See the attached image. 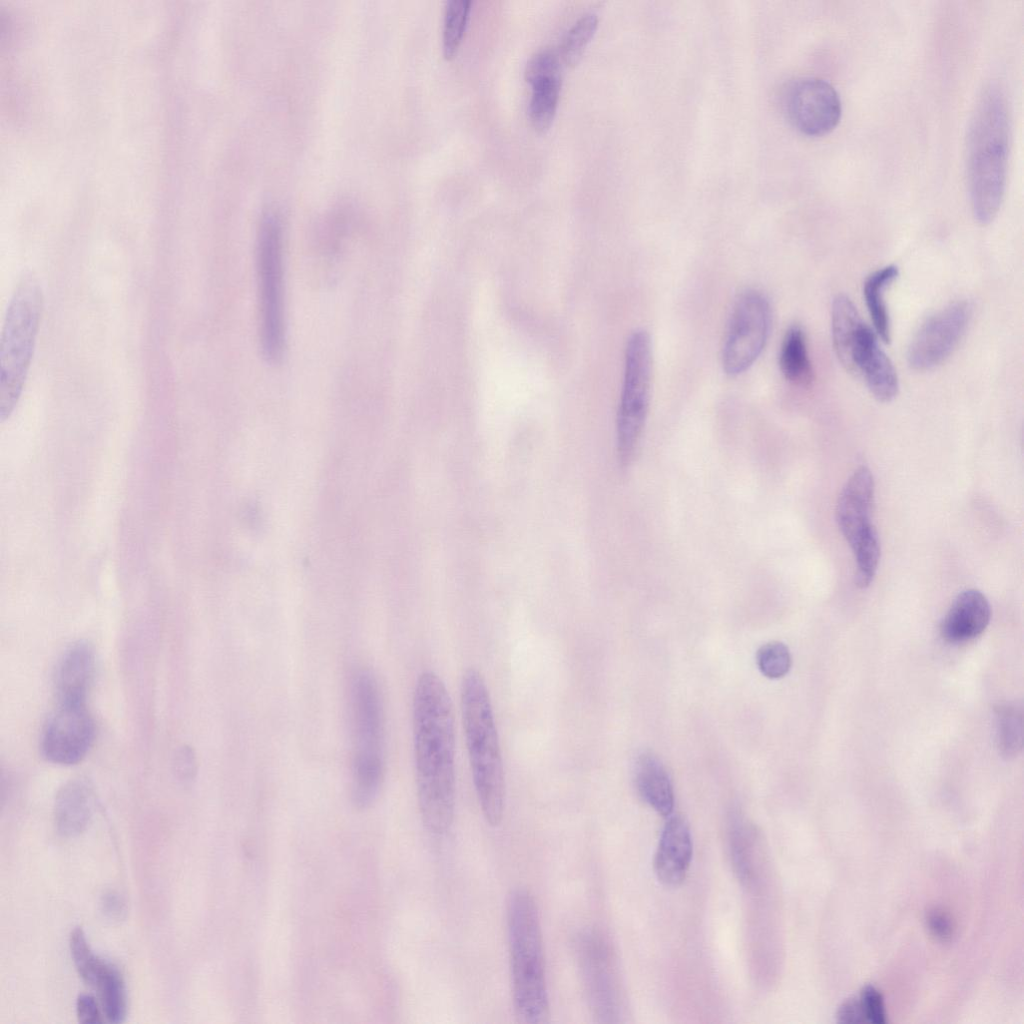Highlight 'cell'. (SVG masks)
<instances>
[{
	"instance_id": "cell-1",
	"label": "cell",
	"mask_w": 1024,
	"mask_h": 1024,
	"mask_svg": "<svg viewBox=\"0 0 1024 1024\" xmlns=\"http://www.w3.org/2000/svg\"><path fill=\"white\" fill-rule=\"evenodd\" d=\"M412 721L421 818L428 831L444 834L455 810V722L451 697L433 671L417 678Z\"/></svg>"
},
{
	"instance_id": "cell-2",
	"label": "cell",
	"mask_w": 1024,
	"mask_h": 1024,
	"mask_svg": "<svg viewBox=\"0 0 1024 1024\" xmlns=\"http://www.w3.org/2000/svg\"><path fill=\"white\" fill-rule=\"evenodd\" d=\"M1009 138L1007 100L1000 86L991 83L976 102L966 144L971 210L981 225L994 220L1004 198Z\"/></svg>"
},
{
	"instance_id": "cell-3",
	"label": "cell",
	"mask_w": 1024,
	"mask_h": 1024,
	"mask_svg": "<svg viewBox=\"0 0 1024 1024\" xmlns=\"http://www.w3.org/2000/svg\"><path fill=\"white\" fill-rule=\"evenodd\" d=\"M462 723L479 807L490 826H498L505 809V775L490 694L482 673L465 670L460 689Z\"/></svg>"
},
{
	"instance_id": "cell-4",
	"label": "cell",
	"mask_w": 1024,
	"mask_h": 1024,
	"mask_svg": "<svg viewBox=\"0 0 1024 1024\" xmlns=\"http://www.w3.org/2000/svg\"><path fill=\"white\" fill-rule=\"evenodd\" d=\"M512 1002L525 1024L549 1021L543 935L534 896L524 888L510 892L506 907Z\"/></svg>"
},
{
	"instance_id": "cell-5",
	"label": "cell",
	"mask_w": 1024,
	"mask_h": 1024,
	"mask_svg": "<svg viewBox=\"0 0 1024 1024\" xmlns=\"http://www.w3.org/2000/svg\"><path fill=\"white\" fill-rule=\"evenodd\" d=\"M351 798L366 809L377 799L385 774L384 713L378 683L367 669L351 682Z\"/></svg>"
},
{
	"instance_id": "cell-6",
	"label": "cell",
	"mask_w": 1024,
	"mask_h": 1024,
	"mask_svg": "<svg viewBox=\"0 0 1024 1024\" xmlns=\"http://www.w3.org/2000/svg\"><path fill=\"white\" fill-rule=\"evenodd\" d=\"M43 309L41 286L25 274L10 299L0 343V419L13 412L31 366Z\"/></svg>"
},
{
	"instance_id": "cell-7",
	"label": "cell",
	"mask_w": 1024,
	"mask_h": 1024,
	"mask_svg": "<svg viewBox=\"0 0 1024 1024\" xmlns=\"http://www.w3.org/2000/svg\"><path fill=\"white\" fill-rule=\"evenodd\" d=\"M259 333L263 357L281 360L285 347L282 229L272 212L261 219L256 248Z\"/></svg>"
},
{
	"instance_id": "cell-8",
	"label": "cell",
	"mask_w": 1024,
	"mask_h": 1024,
	"mask_svg": "<svg viewBox=\"0 0 1024 1024\" xmlns=\"http://www.w3.org/2000/svg\"><path fill=\"white\" fill-rule=\"evenodd\" d=\"M652 350L648 332L633 331L625 348L624 378L617 414V450L622 465H629L644 430L651 390Z\"/></svg>"
},
{
	"instance_id": "cell-9",
	"label": "cell",
	"mask_w": 1024,
	"mask_h": 1024,
	"mask_svg": "<svg viewBox=\"0 0 1024 1024\" xmlns=\"http://www.w3.org/2000/svg\"><path fill=\"white\" fill-rule=\"evenodd\" d=\"M575 952L592 1015L599 1022H616L621 1015V989L613 947L595 928L580 932Z\"/></svg>"
},
{
	"instance_id": "cell-10",
	"label": "cell",
	"mask_w": 1024,
	"mask_h": 1024,
	"mask_svg": "<svg viewBox=\"0 0 1024 1024\" xmlns=\"http://www.w3.org/2000/svg\"><path fill=\"white\" fill-rule=\"evenodd\" d=\"M771 329V307L758 290L744 291L736 300L723 351V370L730 376L747 371L761 355Z\"/></svg>"
},
{
	"instance_id": "cell-11",
	"label": "cell",
	"mask_w": 1024,
	"mask_h": 1024,
	"mask_svg": "<svg viewBox=\"0 0 1024 1024\" xmlns=\"http://www.w3.org/2000/svg\"><path fill=\"white\" fill-rule=\"evenodd\" d=\"M782 105L791 125L810 137L829 134L841 119L842 105L837 91L818 77H800L788 83Z\"/></svg>"
},
{
	"instance_id": "cell-12",
	"label": "cell",
	"mask_w": 1024,
	"mask_h": 1024,
	"mask_svg": "<svg viewBox=\"0 0 1024 1024\" xmlns=\"http://www.w3.org/2000/svg\"><path fill=\"white\" fill-rule=\"evenodd\" d=\"M971 307L965 301L950 304L928 318L908 348V363L916 371H927L944 362L963 337Z\"/></svg>"
},
{
	"instance_id": "cell-13",
	"label": "cell",
	"mask_w": 1024,
	"mask_h": 1024,
	"mask_svg": "<svg viewBox=\"0 0 1024 1024\" xmlns=\"http://www.w3.org/2000/svg\"><path fill=\"white\" fill-rule=\"evenodd\" d=\"M95 725L86 703H59L48 718L41 736L44 758L58 765H74L89 751Z\"/></svg>"
},
{
	"instance_id": "cell-14",
	"label": "cell",
	"mask_w": 1024,
	"mask_h": 1024,
	"mask_svg": "<svg viewBox=\"0 0 1024 1024\" xmlns=\"http://www.w3.org/2000/svg\"><path fill=\"white\" fill-rule=\"evenodd\" d=\"M875 484L871 471L861 466L843 486L835 509L839 530L853 554L880 546L872 522Z\"/></svg>"
},
{
	"instance_id": "cell-15",
	"label": "cell",
	"mask_w": 1024,
	"mask_h": 1024,
	"mask_svg": "<svg viewBox=\"0 0 1024 1024\" xmlns=\"http://www.w3.org/2000/svg\"><path fill=\"white\" fill-rule=\"evenodd\" d=\"M849 372L861 377L878 401L889 402L898 394L899 380L896 370L879 346L878 336L870 327L861 333L856 343Z\"/></svg>"
},
{
	"instance_id": "cell-16",
	"label": "cell",
	"mask_w": 1024,
	"mask_h": 1024,
	"mask_svg": "<svg viewBox=\"0 0 1024 1024\" xmlns=\"http://www.w3.org/2000/svg\"><path fill=\"white\" fill-rule=\"evenodd\" d=\"M693 854L691 831L680 815L670 816L665 823L654 858V870L660 882L680 885L687 874Z\"/></svg>"
},
{
	"instance_id": "cell-17",
	"label": "cell",
	"mask_w": 1024,
	"mask_h": 1024,
	"mask_svg": "<svg viewBox=\"0 0 1024 1024\" xmlns=\"http://www.w3.org/2000/svg\"><path fill=\"white\" fill-rule=\"evenodd\" d=\"M990 604L976 589L961 592L953 601L941 625L940 633L950 643H961L979 636L989 624Z\"/></svg>"
},
{
	"instance_id": "cell-18",
	"label": "cell",
	"mask_w": 1024,
	"mask_h": 1024,
	"mask_svg": "<svg viewBox=\"0 0 1024 1024\" xmlns=\"http://www.w3.org/2000/svg\"><path fill=\"white\" fill-rule=\"evenodd\" d=\"M95 671V652L87 641L73 643L56 670L59 703H86Z\"/></svg>"
},
{
	"instance_id": "cell-19",
	"label": "cell",
	"mask_w": 1024,
	"mask_h": 1024,
	"mask_svg": "<svg viewBox=\"0 0 1024 1024\" xmlns=\"http://www.w3.org/2000/svg\"><path fill=\"white\" fill-rule=\"evenodd\" d=\"M92 791L81 779L65 783L58 791L54 803V821L58 833L64 837L81 834L92 817Z\"/></svg>"
},
{
	"instance_id": "cell-20",
	"label": "cell",
	"mask_w": 1024,
	"mask_h": 1024,
	"mask_svg": "<svg viewBox=\"0 0 1024 1024\" xmlns=\"http://www.w3.org/2000/svg\"><path fill=\"white\" fill-rule=\"evenodd\" d=\"M634 774L642 799L660 815L670 816L674 808V792L661 761L652 753L644 752L636 760Z\"/></svg>"
},
{
	"instance_id": "cell-21",
	"label": "cell",
	"mask_w": 1024,
	"mask_h": 1024,
	"mask_svg": "<svg viewBox=\"0 0 1024 1024\" xmlns=\"http://www.w3.org/2000/svg\"><path fill=\"white\" fill-rule=\"evenodd\" d=\"M779 366L785 379L794 385L804 387L813 381L806 337L799 325H792L785 333L779 353Z\"/></svg>"
},
{
	"instance_id": "cell-22",
	"label": "cell",
	"mask_w": 1024,
	"mask_h": 1024,
	"mask_svg": "<svg viewBox=\"0 0 1024 1024\" xmlns=\"http://www.w3.org/2000/svg\"><path fill=\"white\" fill-rule=\"evenodd\" d=\"M898 274L897 266L887 265L870 274L863 286L865 303L875 333L885 343L891 339V328L884 294L886 288L897 278Z\"/></svg>"
},
{
	"instance_id": "cell-23",
	"label": "cell",
	"mask_w": 1024,
	"mask_h": 1024,
	"mask_svg": "<svg viewBox=\"0 0 1024 1024\" xmlns=\"http://www.w3.org/2000/svg\"><path fill=\"white\" fill-rule=\"evenodd\" d=\"M755 829L738 815L731 819L729 826V850L731 862L738 879L744 884L753 881Z\"/></svg>"
},
{
	"instance_id": "cell-24",
	"label": "cell",
	"mask_w": 1024,
	"mask_h": 1024,
	"mask_svg": "<svg viewBox=\"0 0 1024 1024\" xmlns=\"http://www.w3.org/2000/svg\"><path fill=\"white\" fill-rule=\"evenodd\" d=\"M94 988L97 990L103 1014L108 1022L121 1023L127 1013L125 982L118 968L108 962Z\"/></svg>"
},
{
	"instance_id": "cell-25",
	"label": "cell",
	"mask_w": 1024,
	"mask_h": 1024,
	"mask_svg": "<svg viewBox=\"0 0 1024 1024\" xmlns=\"http://www.w3.org/2000/svg\"><path fill=\"white\" fill-rule=\"evenodd\" d=\"M561 79L544 80L532 85V95L528 107L531 124L538 131L546 130L555 115Z\"/></svg>"
},
{
	"instance_id": "cell-26",
	"label": "cell",
	"mask_w": 1024,
	"mask_h": 1024,
	"mask_svg": "<svg viewBox=\"0 0 1024 1024\" xmlns=\"http://www.w3.org/2000/svg\"><path fill=\"white\" fill-rule=\"evenodd\" d=\"M997 747L1006 758L1015 757L1022 748V713L1013 705L996 709Z\"/></svg>"
},
{
	"instance_id": "cell-27",
	"label": "cell",
	"mask_w": 1024,
	"mask_h": 1024,
	"mask_svg": "<svg viewBox=\"0 0 1024 1024\" xmlns=\"http://www.w3.org/2000/svg\"><path fill=\"white\" fill-rule=\"evenodd\" d=\"M71 956L76 970L82 980L94 987L107 961L99 958L90 948L86 935L81 927H75L69 941Z\"/></svg>"
},
{
	"instance_id": "cell-28",
	"label": "cell",
	"mask_w": 1024,
	"mask_h": 1024,
	"mask_svg": "<svg viewBox=\"0 0 1024 1024\" xmlns=\"http://www.w3.org/2000/svg\"><path fill=\"white\" fill-rule=\"evenodd\" d=\"M598 25V16L594 12L581 15L567 30L558 49L560 59L565 64L577 62L587 43L592 38Z\"/></svg>"
},
{
	"instance_id": "cell-29",
	"label": "cell",
	"mask_w": 1024,
	"mask_h": 1024,
	"mask_svg": "<svg viewBox=\"0 0 1024 1024\" xmlns=\"http://www.w3.org/2000/svg\"><path fill=\"white\" fill-rule=\"evenodd\" d=\"M470 0H450L446 3L443 22V53L446 58L452 57L461 42L468 14Z\"/></svg>"
},
{
	"instance_id": "cell-30",
	"label": "cell",
	"mask_w": 1024,
	"mask_h": 1024,
	"mask_svg": "<svg viewBox=\"0 0 1024 1024\" xmlns=\"http://www.w3.org/2000/svg\"><path fill=\"white\" fill-rule=\"evenodd\" d=\"M756 663L764 676L778 679L788 673L791 667V655L785 644L772 641L758 649Z\"/></svg>"
},
{
	"instance_id": "cell-31",
	"label": "cell",
	"mask_w": 1024,
	"mask_h": 1024,
	"mask_svg": "<svg viewBox=\"0 0 1024 1024\" xmlns=\"http://www.w3.org/2000/svg\"><path fill=\"white\" fill-rule=\"evenodd\" d=\"M561 62L558 51L541 49L527 61L525 78L531 85L539 81L561 79Z\"/></svg>"
},
{
	"instance_id": "cell-32",
	"label": "cell",
	"mask_w": 1024,
	"mask_h": 1024,
	"mask_svg": "<svg viewBox=\"0 0 1024 1024\" xmlns=\"http://www.w3.org/2000/svg\"><path fill=\"white\" fill-rule=\"evenodd\" d=\"M860 1003L866 1022L874 1024L886 1023V1014L881 993L873 986H866L860 994Z\"/></svg>"
},
{
	"instance_id": "cell-33",
	"label": "cell",
	"mask_w": 1024,
	"mask_h": 1024,
	"mask_svg": "<svg viewBox=\"0 0 1024 1024\" xmlns=\"http://www.w3.org/2000/svg\"><path fill=\"white\" fill-rule=\"evenodd\" d=\"M198 770V763L195 751L188 745L181 746L174 756V771L176 776L184 781L191 782Z\"/></svg>"
},
{
	"instance_id": "cell-34",
	"label": "cell",
	"mask_w": 1024,
	"mask_h": 1024,
	"mask_svg": "<svg viewBox=\"0 0 1024 1024\" xmlns=\"http://www.w3.org/2000/svg\"><path fill=\"white\" fill-rule=\"evenodd\" d=\"M926 923L932 935L939 940H950L954 933L952 920L943 910L931 909L926 915Z\"/></svg>"
},
{
	"instance_id": "cell-35",
	"label": "cell",
	"mask_w": 1024,
	"mask_h": 1024,
	"mask_svg": "<svg viewBox=\"0 0 1024 1024\" xmlns=\"http://www.w3.org/2000/svg\"><path fill=\"white\" fill-rule=\"evenodd\" d=\"M78 1021L84 1024H98L104 1021L95 998L89 994H81L76 1001Z\"/></svg>"
},
{
	"instance_id": "cell-36",
	"label": "cell",
	"mask_w": 1024,
	"mask_h": 1024,
	"mask_svg": "<svg viewBox=\"0 0 1024 1024\" xmlns=\"http://www.w3.org/2000/svg\"><path fill=\"white\" fill-rule=\"evenodd\" d=\"M100 909L102 914L112 921H120L126 916L125 900L114 891L104 893L100 900Z\"/></svg>"
},
{
	"instance_id": "cell-37",
	"label": "cell",
	"mask_w": 1024,
	"mask_h": 1024,
	"mask_svg": "<svg viewBox=\"0 0 1024 1024\" xmlns=\"http://www.w3.org/2000/svg\"><path fill=\"white\" fill-rule=\"evenodd\" d=\"M837 1019L841 1023L856 1024L866 1022L860 1000L849 998L838 1008Z\"/></svg>"
}]
</instances>
